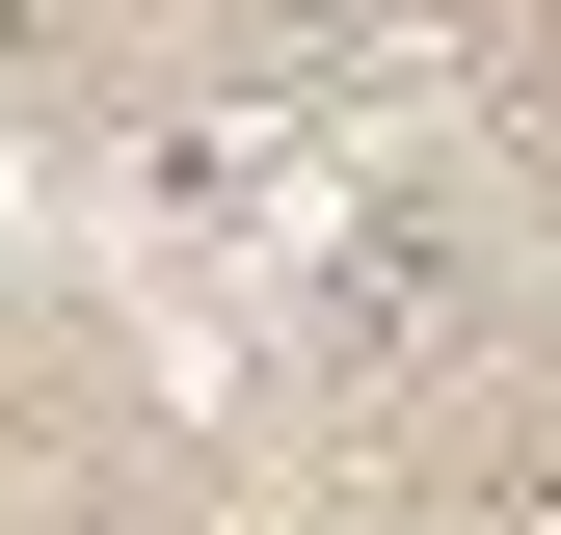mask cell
Instances as JSON below:
<instances>
[{
  "label": "cell",
  "instance_id": "cell-2",
  "mask_svg": "<svg viewBox=\"0 0 561 535\" xmlns=\"http://www.w3.org/2000/svg\"><path fill=\"white\" fill-rule=\"evenodd\" d=\"M215 27H241V81H428V54H455V0H215Z\"/></svg>",
  "mask_w": 561,
  "mask_h": 535
},
{
  "label": "cell",
  "instance_id": "cell-1",
  "mask_svg": "<svg viewBox=\"0 0 561 535\" xmlns=\"http://www.w3.org/2000/svg\"><path fill=\"white\" fill-rule=\"evenodd\" d=\"M481 295H508L481 187H455V161H401V187H347V215L295 241V375H321V401H401L428 349H481Z\"/></svg>",
  "mask_w": 561,
  "mask_h": 535
},
{
  "label": "cell",
  "instance_id": "cell-3",
  "mask_svg": "<svg viewBox=\"0 0 561 535\" xmlns=\"http://www.w3.org/2000/svg\"><path fill=\"white\" fill-rule=\"evenodd\" d=\"M481 535H561V429H508V482H481Z\"/></svg>",
  "mask_w": 561,
  "mask_h": 535
}]
</instances>
